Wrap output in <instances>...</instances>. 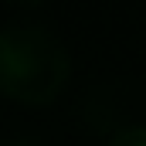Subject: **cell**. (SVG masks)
<instances>
[{"label":"cell","mask_w":146,"mask_h":146,"mask_svg":"<svg viewBox=\"0 0 146 146\" xmlns=\"http://www.w3.org/2000/svg\"><path fill=\"white\" fill-rule=\"evenodd\" d=\"M68 72L72 58L51 31L31 24L0 31V95L21 106H51Z\"/></svg>","instance_id":"cell-1"},{"label":"cell","mask_w":146,"mask_h":146,"mask_svg":"<svg viewBox=\"0 0 146 146\" xmlns=\"http://www.w3.org/2000/svg\"><path fill=\"white\" fill-rule=\"evenodd\" d=\"M109 146H146V126H126L109 139Z\"/></svg>","instance_id":"cell-2"},{"label":"cell","mask_w":146,"mask_h":146,"mask_svg":"<svg viewBox=\"0 0 146 146\" xmlns=\"http://www.w3.org/2000/svg\"><path fill=\"white\" fill-rule=\"evenodd\" d=\"M3 3H10V7H37L44 0H3Z\"/></svg>","instance_id":"cell-3"},{"label":"cell","mask_w":146,"mask_h":146,"mask_svg":"<svg viewBox=\"0 0 146 146\" xmlns=\"http://www.w3.org/2000/svg\"><path fill=\"white\" fill-rule=\"evenodd\" d=\"M14 146H37V143H14Z\"/></svg>","instance_id":"cell-4"}]
</instances>
